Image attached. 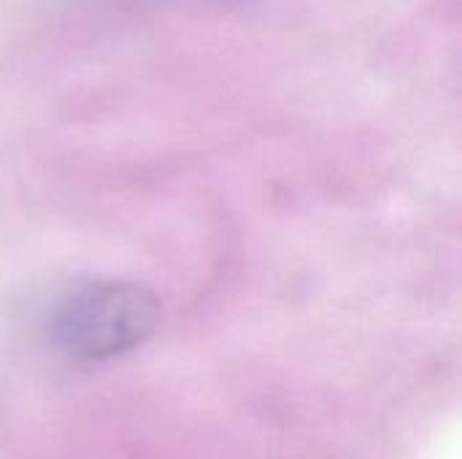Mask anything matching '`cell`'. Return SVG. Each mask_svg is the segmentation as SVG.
<instances>
[{
    "instance_id": "6da1fadb",
    "label": "cell",
    "mask_w": 462,
    "mask_h": 459,
    "mask_svg": "<svg viewBox=\"0 0 462 459\" xmlns=\"http://www.w3.org/2000/svg\"><path fill=\"white\" fill-rule=\"evenodd\" d=\"M160 322L157 298L133 281H89L57 314V338L65 352L106 360L143 344Z\"/></svg>"
}]
</instances>
